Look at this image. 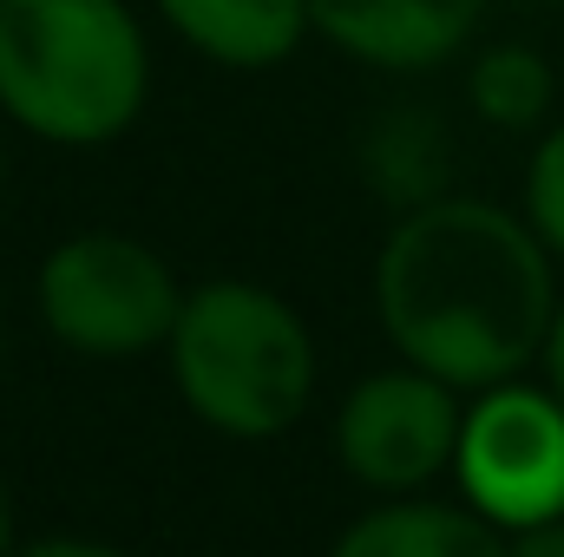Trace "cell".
<instances>
[{
  "label": "cell",
  "instance_id": "1",
  "mask_svg": "<svg viewBox=\"0 0 564 557\" xmlns=\"http://www.w3.org/2000/svg\"><path fill=\"white\" fill-rule=\"evenodd\" d=\"M558 302V263L532 223L459 190L401 210L375 263L388 341L453 394L519 381L545 354Z\"/></svg>",
  "mask_w": 564,
  "mask_h": 557
},
{
  "label": "cell",
  "instance_id": "2",
  "mask_svg": "<svg viewBox=\"0 0 564 557\" xmlns=\"http://www.w3.org/2000/svg\"><path fill=\"white\" fill-rule=\"evenodd\" d=\"M151 99L126 0H0V112L46 144H112Z\"/></svg>",
  "mask_w": 564,
  "mask_h": 557
},
{
  "label": "cell",
  "instance_id": "3",
  "mask_svg": "<svg viewBox=\"0 0 564 557\" xmlns=\"http://www.w3.org/2000/svg\"><path fill=\"white\" fill-rule=\"evenodd\" d=\"M164 348L184 407L230 439H276L315 401L308 321L263 282L191 288Z\"/></svg>",
  "mask_w": 564,
  "mask_h": 557
},
{
  "label": "cell",
  "instance_id": "4",
  "mask_svg": "<svg viewBox=\"0 0 564 557\" xmlns=\"http://www.w3.org/2000/svg\"><path fill=\"white\" fill-rule=\"evenodd\" d=\"M184 288L171 263L126 230H79L40 263V321L99 361H132L171 341Z\"/></svg>",
  "mask_w": 564,
  "mask_h": 557
},
{
  "label": "cell",
  "instance_id": "5",
  "mask_svg": "<svg viewBox=\"0 0 564 557\" xmlns=\"http://www.w3.org/2000/svg\"><path fill=\"white\" fill-rule=\"evenodd\" d=\"M453 472L466 505L499 532H525L564 512V407L552 387L499 381L459 419Z\"/></svg>",
  "mask_w": 564,
  "mask_h": 557
},
{
  "label": "cell",
  "instance_id": "6",
  "mask_svg": "<svg viewBox=\"0 0 564 557\" xmlns=\"http://www.w3.org/2000/svg\"><path fill=\"white\" fill-rule=\"evenodd\" d=\"M459 401L446 381H433L421 368H388V374H368L335 419V452L341 466L375 485V492H421L426 479H440L453 466V446H459Z\"/></svg>",
  "mask_w": 564,
  "mask_h": 557
},
{
  "label": "cell",
  "instance_id": "7",
  "mask_svg": "<svg viewBox=\"0 0 564 557\" xmlns=\"http://www.w3.org/2000/svg\"><path fill=\"white\" fill-rule=\"evenodd\" d=\"M492 0H308V33L375 73H433L459 59Z\"/></svg>",
  "mask_w": 564,
  "mask_h": 557
},
{
  "label": "cell",
  "instance_id": "8",
  "mask_svg": "<svg viewBox=\"0 0 564 557\" xmlns=\"http://www.w3.org/2000/svg\"><path fill=\"white\" fill-rule=\"evenodd\" d=\"M158 20L204 59L263 73L308 40V0H158Z\"/></svg>",
  "mask_w": 564,
  "mask_h": 557
},
{
  "label": "cell",
  "instance_id": "9",
  "mask_svg": "<svg viewBox=\"0 0 564 557\" xmlns=\"http://www.w3.org/2000/svg\"><path fill=\"white\" fill-rule=\"evenodd\" d=\"M328 557H512V545L473 505H433V499L408 492V499L355 518Z\"/></svg>",
  "mask_w": 564,
  "mask_h": 557
},
{
  "label": "cell",
  "instance_id": "10",
  "mask_svg": "<svg viewBox=\"0 0 564 557\" xmlns=\"http://www.w3.org/2000/svg\"><path fill=\"white\" fill-rule=\"evenodd\" d=\"M361 177L381 204L421 210L453 190V132L433 106H388L361 132Z\"/></svg>",
  "mask_w": 564,
  "mask_h": 557
},
{
  "label": "cell",
  "instance_id": "11",
  "mask_svg": "<svg viewBox=\"0 0 564 557\" xmlns=\"http://www.w3.org/2000/svg\"><path fill=\"white\" fill-rule=\"evenodd\" d=\"M552 99H558V73L525 40H492L466 66V106L492 132H539L552 119Z\"/></svg>",
  "mask_w": 564,
  "mask_h": 557
},
{
  "label": "cell",
  "instance_id": "12",
  "mask_svg": "<svg viewBox=\"0 0 564 557\" xmlns=\"http://www.w3.org/2000/svg\"><path fill=\"white\" fill-rule=\"evenodd\" d=\"M525 223L564 270V125H545L525 157Z\"/></svg>",
  "mask_w": 564,
  "mask_h": 557
},
{
  "label": "cell",
  "instance_id": "13",
  "mask_svg": "<svg viewBox=\"0 0 564 557\" xmlns=\"http://www.w3.org/2000/svg\"><path fill=\"white\" fill-rule=\"evenodd\" d=\"M512 557H564V512L558 518H545V525L512 532Z\"/></svg>",
  "mask_w": 564,
  "mask_h": 557
},
{
  "label": "cell",
  "instance_id": "14",
  "mask_svg": "<svg viewBox=\"0 0 564 557\" xmlns=\"http://www.w3.org/2000/svg\"><path fill=\"white\" fill-rule=\"evenodd\" d=\"M13 557H132V551H112V545H93V538H46V545H26Z\"/></svg>",
  "mask_w": 564,
  "mask_h": 557
},
{
  "label": "cell",
  "instance_id": "15",
  "mask_svg": "<svg viewBox=\"0 0 564 557\" xmlns=\"http://www.w3.org/2000/svg\"><path fill=\"white\" fill-rule=\"evenodd\" d=\"M545 387L558 394V407H564V302H558V321H552V335H545Z\"/></svg>",
  "mask_w": 564,
  "mask_h": 557
},
{
  "label": "cell",
  "instance_id": "16",
  "mask_svg": "<svg viewBox=\"0 0 564 557\" xmlns=\"http://www.w3.org/2000/svg\"><path fill=\"white\" fill-rule=\"evenodd\" d=\"M0 557H13V505H7V485H0Z\"/></svg>",
  "mask_w": 564,
  "mask_h": 557
},
{
  "label": "cell",
  "instance_id": "17",
  "mask_svg": "<svg viewBox=\"0 0 564 557\" xmlns=\"http://www.w3.org/2000/svg\"><path fill=\"white\" fill-rule=\"evenodd\" d=\"M0 177H7V151H0Z\"/></svg>",
  "mask_w": 564,
  "mask_h": 557
}]
</instances>
